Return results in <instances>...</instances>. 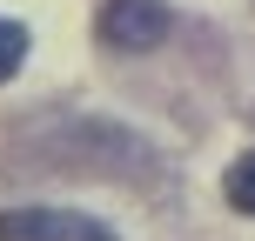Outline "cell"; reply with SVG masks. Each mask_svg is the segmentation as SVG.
Here are the masks:
<instances>
[{
  "mask_svg": "<svg viewBox=\"0 0 255 241\" xmlns=\"http://www.w3.org/2000/svg\"><path fill=\"white\" fill-rule=\"evenodd\" d=\"M168 27H175L168 0H108L101 20H94V34H101L108 47H121V54H148V47L168 40Z\"/></svg>",
  "mask_w": 255,
  "mask_h": 241,
  "instance_id": "1",
  "label": "cell"
},
{
  "mask_svg": "<svg viewBox=\"0 0 255 241\" xmlns=\"http://www.w3.org/2000/svg\"><path fill=\"white\" fill-rule=\"evenodd\" d=\"M0 241H115V228L81 208H7Z\"/></svg>",
  "mask_w": 255,
  "mask_h": 241,
  "instance_id": "2",
  "label": "cell"
},
{
  "mask_svg": "<svg viewBox=\"0 0 255 241\" xmlns=\"http://www.w3.org/2000/svg\"><path fill=\"white\" fill-rule=\"evenodd\" d=\"M222 188H229V201L242 208V215H255V154H242V161L229 167V181H222Z\"/></svg>",
  "mask_w": 255,
  "mask_h": 241,
  "instance_id": "4",
  "label": "cell"
},
{
  "mask_svg": "<svg viewBox=\"0 0 255 241\" xmlns=\"http://www.w3.org/2000/svg\"><path fill=\"white\" fill-rule=\"evenodd\" d=\"M27 61V27L20 20H0V80H13Z\"/></svg>",
  "mask_w": 255,
  "mask_h": 241,
  "instance_id": "3",
  "label": "cell"
}]
</instances>
